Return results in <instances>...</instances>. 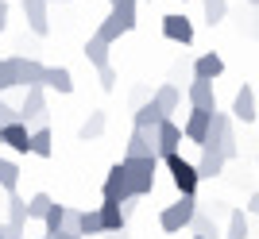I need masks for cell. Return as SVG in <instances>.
Segmentation results:
<instances>
[{
    "instance_id": "1",
    "label": "cell",
    "mask_w": 259,
    "mask_h": 239,
    "mask_svg": "<svg viewBox=\"0 0 259 239\" xmlns=\"http://www.w3.org/2000/svg\"><path fill=\"white\" fill-rule=\"evenodd\" d=\"M201 151H217L225 162L240 158V147H236V131H232V116L225 112H213V131H209V143Z\"/></svg>"
},
{
    "instance_id": "2",
    "label": "cell",
    "mask_w": 259,
    "mask_h": 239,
    "mask_svg": "<svg viewBox=\"0 0 259 239\" xmlns=\"http://www.w3.org/2000/svg\"><path fill=\"white\" fill-rule=\"evenodd\" d=\"M162 158H124V170H128V189L132 197H147L155 189V174H159Z\"/></svg>"
},
{
    "instance_id": "3",
    "label": "cell",
    "mask_w": 259,
    "mask_h": 239,
    "mask_svg": "<svg viewBox=\"0 0 259 239\" xmlns=\"http://www.w3.org/2000/svg\"><path fill=\"white\" fill-rule=\"evenodd\" d=\"M197 197H178V201H174V205H166L159 212V228L162 231H182V228H190V224H194V216H197Z\"/></svg>"
},
{
    "instance_id": "4",
    "label": "cell",
    "mask_w": 259,
    "mask_h": 239,
    "mask_svg": "<svg viewBox=\"0 0 259 239\" xmlns=\"http://www.w3.org/2000/svg\"><path fill=\"white\" fill-rule=\"evenodd\" d=\"M166 170H170V182L174 189L182 197H197V185H201V174H197V162H186L182 154H170V158H162Z\"/></svg>"
},
{
    "instance_id": "5",
    "label": "cell",
    "mask_w": 259,
    "mask_h": 239,
    "mask_svg": "<svg viewBox=\"0 0 259 239\" xmlns=\"http://www.w3.org/2000/svg\"><path fill=\"white\" fill-rule=\"evenodd\" d=\"M124 158H159V128L155 131L132 128L128 147H124Z\"/></svg>"
},
{
    "instance_id": "6",
    "label": "cell",
    "mask_w": 259,
    "mask_h": 239,
    "mask_svg": "<svg viewBox=\"0 0 259 239\" xmlns=\"http://www.w3.org/2000/svg\"><path fill=\"white\" fill-rule=\"evenodd\" d=\"M101 193H105L108 205H124V201H132V189H128V170H124V162H116L112 170H108L105 185H101Z\"/></svg>"
},
{
    "instance_id": "7",
    "label": "cell",
    "mask_w": 259,
    "mask_h": 239,
    "mask_svg": "<svg viewBox=\"0 0 259 239\" xmlns=\"http://www.w3.org/2000/svg\"><path fill=\"white\" fill-rule=\"evenodd\" d=\"M182 131H186V139H190V143L205 147V143H209V131H213V112H197V108H194L190 116H186Z\"/></svg>"
},
{
    "instance_id": "8",
    "label": "cell",
    "mask_w": 259,
    "mask_h": 239,
    "mask_svg": "<svg viewBox=\"0 0 259 239\" xmlns=\"http://www.w3.org/2000/svg\"><path fill=\"white\" fill-rule=\"evenodd\" d=\"M162 35L178 46H190L194 43V23L186 20V16H178V12H170V16H162Z\"/></svg>"
},
{
    "instance_id": "9",
    "label": "cell",
    "mask_w": 259,
    "mask_h": 239,
    "mask_svg": "<svg viewBox=\"0 0 259 239\" xmlns=\"http://www.w3.org/2000/svg\"><path fill=\"white\" fill-rule=\"evenodd\" d=\"M182 139H186V131L178 128L174 119H162V124H159V158L182 154Z\"/></svg>"
},
{
    "instance_id": "10",
    "label": "cell",
    "mask_w": 259,
    "mask_h": 239,
    "mask_svg": "<svg viewBox=\"0 0 259 239\" xmlns=\"http://www.w3.org/2000/svg\"><path fill=\"white\" fill-rule=\"evenodd\" d=\"M0 143H8L16 154H31V128L27 124H8V128H0Z\"/></svg>"
},
{
    "instance_id": "11",
    "label": "cell",
    "mask_w": 259,
    "mask_h": 239,
    "mask_svg": "<svg viewBox=\"0 0 259 239\" xmlns=\"http://www.w3.org/2000/svg\"><path fill=\"white\" fill-rule=\"evenodd\" d=\"M255 89L251 85H240L236 97H232V119H244V124H255Z\"/></svg>"
},
{
    "instance_id": "12",
    "label": "cell",
    "mask_w": 259,
    "mask_h": 239,
    "mask_svg": "<svg viewBox=\"0 0 259 239\" xmlns=\"http://www.w3.org/2000/svg\"><path fill=\"white\" fill-rule=\"evenodd\" d=\"M20 85L23 89H47V66L39 58H20Z\"/></svg>"
},
{
    "instance_id": "13",
    "label": "cell",
    "mask_w": 259,
    "mask_h": 239,
    "mask_svg": "<svg viewBox=\"0 0 259 239\" xmlns=\"http://www.w3.org/2000/svg\"><path fill=\"white\" fill-rule=\"evenodd\" d=\"M186 97H190V108H197V112H217L213 81H194V85L186 89Z\"/></svg>"
},
{
    "instance_id": "14",
    "label": "cell",
    "mask_w": 259,
    "mask_h": 239,
    "mask_svg": "<svg viewBox=\"0 0 259 239\" xmlns=\"http://www.w3.org/2000/svg\"><path fill=\"white\" fill-rule=\"evenodd\" d=\"M23 16H27V27H31L39 39L51 35V20H47V0H23Z\"/></svg>"
},
{
    "instance_id": "15",
    "label": "cell",
    "mask_w": 259,
    "mask_h": 239,
    "mask_svg": "<svg viewBox=\"0 0 259 239\" xmlns=\"http://www.w3.org/2000/svg\"><path fill=\"white\" fill-rule=\"evenodd\" d=\"M221 74H225V58L213 54V50H209V54H201V58L194 62V81H217Z\"/></svg>"
},
{
    "instance_id": "16",
    "label": "cell",
    "mask_w": 259,
    "mask_h": 239,
    "mask_svg": "<svg viewBox=\"0 0 259 239\" xmlns=\"http://www.w3.org/2000/svg\"><path fill=\"white\" fill-rule=\"evenodd\" d=\"M47 89L70 97V93H74V74H70V66H47Z\"/></svg>"
},
{
    "instance_id": "17",
    "label": "cell",
    "mask_w": 259,
    "mask_h": 239,
    "mask_svg": "<svg viewBox=\"0 0 259 239\" xmlns=\"http://www.w3.org/2000/svg\"><path fill=\"white\" fill-rule=\"evenodd\" d=\"M162 108L155 104V100H143V104H136V128H143V131H155L162 124Z\"/></svg>"
},
{
    "instance_id": "18",
    "label": "cell",
    "mask_w": 259,
    "mask_h": 239,
    "mask_svg": "<svg viewBox=\"0 0 259 239\" xmlns=\"http://www.w3.org/2000/svg\"><path fill=\"white\" fill-rule=\"evenodd\" d=\"M197 174H201V182H213V177L225 174V158L217 151H201V158H197Z\"/></svg>"
},
{
    "instance_id": "19",
    "label": "cell",
    "mask_w": 259,
    "mask_h": 239,
    "mask_svg": "<svg viewBox=\"0 0 259 239\" xmlns=\"http://www.w3.org/2000/svg\"><path fill=\"white\" fill-rule=\"evenodd\" d=\"M151 100H155V104L162 108V116L170 119V112L178 108V100H182V93H178V85H159V89L151 93Z\"/></svg>"
},
{
    "instance_id": "20",
    "label": "cell",
    "mask_w": 259,
    "mask_h": 239,
    "mask_svg": "<svg viewBox=\"0 0 259 239\" xmlns=\"http://www.w3.org/2000/svg\"><path fill=\"white\" fill-rule=\"evenodd\" d=\"M31 154L35 158H51L54 154V139H51V128H47V124L31 131Z\"/></svg>"
},
{
    "instance_id": "21",
    "label": "cell",
    "mask_w": 259,
    "mask_h": 239,
    "mask_svg": "<svg viewBox=\"0 0 259 239\" xmlns=\"http://www.w3.org/2000/svg\"><path fill=\"white\" fill-rule=\"evenodd\" d=\"M77 231H81V235H105L101 208H85V212H77Z\"/></svg>"
},
{
    "instance_id": "22",
    "label": "cell",
    "mask_w": 259,
    "mask_h": 239,
    "mask_svg": "<svg viewBox=\"0 0 259 239\" xmlns=\"http://www.w3.org/2000/svg\"><path fill=\"white\" fill-rule=\"evenodd\" d=\"M251 231H248V208H232L228 212V231H225V239H248Z\"/></svg>"
},
{
    "instance_id": "23",
    "label": "cell",
    "mask_w": 259,
    "mask_h": 239,
    "mask_svg": "<svg viewBox=\"0 0 259 239\" xmlns=\"http://www.w3.org/2000/svg\"><path fill=\"white\" fill-rule=\"evenodd\" d=\"M93 35H97L101 43H108V46H112V43H116V39H120V35H128V31H124V23H120L116 16L108 12L105 20H101V27H97V31H93Z\"/></svg>"
},
{
    "instance_id": "24",
    "label": "cell",
    "mask_w": 259,
    "mask_h": 239,
    "mask_svg": "<svg viewBox=\"0 0 259 239\" xmlns=\"http://www.w3.org/2000/svg\"><path fill=\"white\" fill-rule=\"evenodd\" d=\"M20 85V58H0V93Z\"/></svg>"
},
{
    "instance_id": "25",
    "label": "cell",
    "mask_w": 259,
    "mask_h": 239,
    "mask_svg": "<svg viewBox=\"0 0 259 239\" xmlns=\"http://www.w3.org/2000/svg\"><path fill=\"white\" fill-rule=\"evenodd\" d=\"M101 224H105V231H124L128 228V216L120 212V205H101Z\"/></svg>"
},
{
    "instance_id": "26",
    "label": "cell",
    "mask_w": 259,
    "mask_h": 239,
    "mask_svg": "<svg viewBox=\"0 0 259 239\" xmlns=\"http://www.w3.org/2000/svg\"><path fill=\"white\" fill-rule=\"evenodd\" d=\"M0 189H4L8 197L20 189V166L12 162V158H0Z\"/></svg>"
},
{
    "instance_id": "27",
    "label": "cell",
    "mask_w": 259,
    "mask_h": 239,
    "mask_svg": "<svg viewBox=\"0 0 259 239\" xmlns=\"http://www.w3.org/2000/svg\"><path fill=\"white\" fill-rule=\"evenodd\" d=\"M85 58H89V66H93V70L101 74V70L108 66V43H101L97 35H93V39L85 43Z\"/></svg>"
},
{
    "instance_id": "28",
    "label": "cell",
    "mask_w": 259,
    "mask_h": 239,
    "mask_svg": "<svg viewBox=\"0 0 259 239\" xmlns=\"http://www.w3.org/2000/svg\"><path fill=\"white\" fill-rule=\"evenodd\" d=\"M136 8H140V0H120V4H112V16H116L120 23H124V31H136Z\"/></svg>"
},
{
    "instance_id": "29",
    "label": "cell",
    "mask_w": 259,
    "mask_h": 239,
    "mask_svg": "<svg viewBox=\"0 0 259 239\" xmlns=\"http://www.w3.org/2000/svg\"><path fill=\"white\" fill-rule=\"evenodd\" d=\"M101 135H105V112H89V119L77 128V139L89 143V139H101Z\"/></svg>"
},
{
    "instance_id": "30",
    "label": "cell",
    "mask_w": 259,
    "mask_h": 239,
    "mask_svg": "<svg viewBox=\"0 0 259 239\" xmlns=\"http://www.w3.org/2000/svg\"><path fill=\"white\" fill-rule=\"evenodd\" d=\"M51 205H54V197H51V193H35V197H27V220H47Z\"/></svg>"
},
{
    "instance_id": "31",
    "label": "cell",
    "mask_w": 259,
    "mask_h": 239,
    "mask_svg": "<svg viewBox=\"0 0 259 239\" xmlns=\"http://www.w3.org/2000/svg\"><path fill=\"white\" fill-rule=\"evenodd\" d=\"M194 235H205V239H217V220H213V212H205V208H197V216H194Z\"/></svg>"
},
{
    "instance_id": "32",
    "label": "cell",
    "mask_w": 259,
    "mask_h": 239,
    "mask_svg": "<svg viewBox=\"0 0 259 239\" xmlns=\"http://www.w3.org/2000/svg\"><path fill=\"white\" fill-rule=\"evenodd\" d=\"M8 224H20V228H27V201H23L20 193L8 197Z\"/></svg>"
},
{
    "instance_id": "33",
    "label": "cell",
    "mask_w": 259,
    "mask_h": 239,
    "mask_svg": "<svg viewBox=\"0 0 259 239\" xmlns=\"http://www.w3.org/2000/svg\"><path fill=\"white\" fill-rule=\"evenodd\" d=\"M62 224H66V205H58V201H54V205H51V212H47V220H43L47 235H54V231H62Z\"/></svg>"
},
{
    "instance_id": "34",
    "label": "cell",
    "mask_w": 259,
    "mask_h": 239,
    "mask_svg": "<svg viewBox=\"0 0 259 239\" xmlns=\"http://www.w3.org/2000/svg\"><path fill=\"white\" fill-rule=\"evenodd\" d=\"M201 8H205V20L217 27V23L228 16V0H201Z\"/></svg>"
},
{
    "instance_id": "35",
    "label": "cell",
    "mask_w": 259,
    "mask_h": 239,
    "mask_svg": "<svg viewBox=\"0 0 259 239\" xmlns=\"http://www.w3.org/2000/svg\"><path fill=\"white\" fill-rule=\"evenodd\" d=\"M20 119V108H12L8 100H0V128H8V124H16Z\"/></svg>"
},
{
    "instance_id": "36",
    "label": "cell",
    "mask_w": 259,
    "mask_h": 239,
    "mask_svg": "<svg viewBox=\"0 0 259 239\" xmlns=\"http://www.w3.org/2000/svg\"><path fill=\"white\" fill-rule=\"evenodd\" d=\"M101 89H105V93H112V89H116V70H112V66H105V70H101Z\"/></svg>"
},
{
    "instance_id": "37",
    "label": "cell",
    "mask_w": 259,
    "mask_h": 239,
    "mask_svg": "<svg viewBox=\"0 0 259 239\" xmlns=\"http://www.w3.org/2000/svg\"><path fill=\"white\" fill-rule=\"evenodd\" d=\"M0 235H4V239H23V228H20V224H4Z\"/></svg>"
},
{
    "instance_id": "38",
    "label": "cell",
    "mask_w": 259,
    "mask_h": 239,
    "mask_svg": "<svg viewBox=\"0 0 259 239\" xmlns=\"http://www.w3.org/2000/svg\"><path fill=\"white\" fill-rule=\"evenodd\" d=\"M47 239H81L74 228H62V231H54V235H47Z\"/></svg>"
},
{
    "instance_id": "39",
    "label": "cell",
    "mask_w": 259,
    "mask_h": 239,
    "mask_svg": "<svg viewBox=\"0 0 259 239\" xmlns=\"http://www.w3.org/2000/svg\"><path fill=\"white\" fill-rule=\"evenodd\" d=\"M248 216H259V193L248 197Z\"/></svg>"
},
{
    "instance_id": "40",
    "label": "cell",
    "mask_w": 259,
    "mask_h": 239,
    "mask_svg": "<svg viewBox=\"0 0 259 239\" xmlns=\"http://www.w3.org/2000/svg\"><path fill=\"white\" fill-rule=\"evenodd\" d=\"M8 27V0H0V31Z\"/></svg>"
},
{
    "instance_id": "41",
    "label": "cell",
    "mask_w": 259,
    "mask_h": 239,
    "mask_svg": "<svg viewBox=\"0 0 259 239\" xmlns=\"http://www.w3.org/2000/svg\"><path fill=\"white\" fill-rule=\"evenodd\" d=\"M105 239H128L124 231H105Z\"/></svg>"
},
{
    "instance_id": "42",
    "label": "cell",
    "mask_w": 259,
    "mask_h": 239,
    "mask_svg": "<svg viewBox=\"0 0 259 239\" xmlns=\"http://www.w3.org/2000/svg\"><path fill=\"white\" fill-rule=\"evenodd\" d=\"M251 35H259V12H255V23H251Z\"/></svg>"
},
{
    "instance_id": "43",
    "label": "cell",
    "mask_w": 259,
    "mask_h": 239,
    "mask_svg": "<svg viewBox=\"0 0 259 239\" xmlns=\"http://www.w3.org/2000/svg\"><path fill=\"white\" fill-rule=\"evenodd\" d=\"M248 4H251V8H259V0H248Z\"/></svg>"
},
{
    "instance_id": "44",
    "label": "cell",
    "mask_w": 259,
    "mask_h": 239,
    "mask_svg": "<svg viewBox=\"0 0 259 239\" xmlns=\"http://www.w3.org/2000/svg\"><path fill=\"white\" fill-rule=\"evenodd\" d=\"M108 4H120V0H108Z\"/></svg>"
},
{
    "instance_id": "45",
    "label": "cell",
    "mask_w": 259,
    "mask_h": 239,
    "mask_svg": "<svg viewBox=\"0 0 259 239\" xmlns=\"http://www.w3.org/2000/svg\"><path fill=\"white\" fill-rule=\"evenodd\" d=\"M0 231H4V220H0Z\"/></svg>"
},
{
    "instance_id": "46",
    "label": "cell",
    "mask_w": 259,
    "mask_h": 239,
    "mask_svg": "<svg viewBox=\"0 0 259 239\" xmlns=\"http://www.w3.org/2000/svg\"><path fill=\"white\" fill-rule=\"evenodd\" d=\"M194 239H205V235H194Z\"/></svg>"
},
{
    "instance_id": "47",
    "label": "cell",
    "mask_w": 259,
    "mask_h": 239,
    "mask_svg": "<svg viewBox=\"0 0 259 239\" xmlns=\"http://www.w3.org/2000/svg\"><path fill=\"white\" fill-rule=\"evenodd\" d=\"M47 4H54V0H47Z\"/></svg>"
},
{
    "instance_id": "48",
    "label": "cell",
    "mask_w": 259,
    "mask_h": 239,
    "mask_svg": "<svg viewBox=\"0 0 259 239\" xmlns=\"http://www.w3.org/2000/svg\"><path fill=\"white\" fill-rule=\"evenodd\" d=\"M255 166H259V158H255Z\"/></svg>"
},
{
    "instance_id": "49",
    "label": "cell",
    "mask_w": 259,
    "mask_h": 239,
    "mask_svg": "<svg viewBox=\"0 0 259 239\" xmlns=\"http://www.w3.org/2000/svg\"><path fill=\"white\" fill-rule=\"evenodd\" d=\"M0 239H4V235H0Z\"/></svg>"
},
{
    "instance_id": "50",
    "label": "cell",
    "mask_w": 259,
    "mask_h": 239,
    "mask_svg": "<svg viewBox=\"0 0 259 239\" xmlns=\"http://www.w3.org/2000/svg\"><path fill=\"white\" fill-rule=\"evenodd\" d=\"M43 239H47V235H43Z\"/></svg>"
}]
</instances>
